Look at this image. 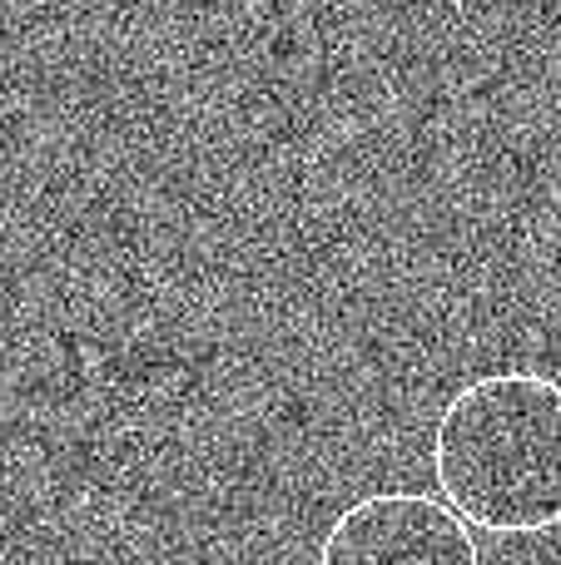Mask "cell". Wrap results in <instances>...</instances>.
<instances>
[{"label": "cell", "mask_w": 561, "mask_h": 565, "mask_svg": "<svg viewBox=\"0 0 561 565\" xmlns=\"http://www.w3.org/2000/svg\"><path fill=\"white\" fill-rule=\"evenodd\" d=\"M437 491L493 536L561 526V382L483 372L443 402L433 427Z\"/></svg>", "instance_id": "6da1fadb"}, {"label": "cell", "mask_w": 561, "mask_h": 565, "mask_svg": "<svg viewBox=\"0 0 561 565\" xmlns=\"http://www.w3.org/2000/svg\"><path fill=\"white\" fill-rule=\"evenodd\" d=\"M318 565H483L467 521L427 491H373L334 516Z\"/></svg>", "instance_id": "7a4b0ae2"}]
</instances>
